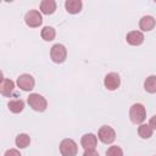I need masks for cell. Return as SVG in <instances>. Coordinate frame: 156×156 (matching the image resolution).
Returning a JSON list of instances; mask_svg holds the SVG:
<instances>
[{
	"mask_svg": "<svg viewBox=\"0 0 156 156\" xmlns=\"http://www.w3.org/2000/svg\"><path fill=\"white\" fill-rule=\"evenodd\" d=\"M129 118L134 124H141L146 118V110L143 104H133L129 110Z\"/></svg>",
	"mask_w": 156,
	"mask_h": 156,
	"instance_id": "obj_1",
	"label": "cell"
},
{
	"mask_svg": "<svg viewBox=\"0 0 156 156\" xmlns=\"http://www.w3.org/2000/svg\"><path fill=\"white\" fill-rule=\"evenodd\" d=\"M27 102H28V105H29L34 111H37V112H44V111L46 110V107H48V101H46V99H45L43 95L37 94V93L30 94V95L28 96V99H27Z\"/></svg>",
	"mask_w": 156,
	"mask_h": 156,
	"instance_id": "obj_2",
	"label": "cell"
},
{
	"mask_svg": "<svg viewBox=\"0 0 156 156\" xmlns=\"http://www.w3.org/2000/svg\"><path fill=\"white\" fill-rule=\"evenodd\" d=\"M50 57L55 63H62L67 57V49L62 44H55L50 50Z\"/></svg>",
	"mask_w": 156,
	"mask_h": 156,
	"instance_id": "obj_3",
	"label": "cell"
},
{
	"mask_svg": "<svg viewBox=\"0 0 156 156\" xmlns=\"http://www.w3.org/2000/svg\"><path fill=\"white\" fill-rule=\"evenodd\" d=\"M60 152L62 156H76L78 154V146L72 139H63L60 143Z\"/></svg>",
	"mask_w": 156,
	"mask_h": 156,
	"instance_id": "obj_4",
	"label": "cell"
},
{
	"mask_svg": "<svg viewBox=\"0 0 156 156\" xmlns=\"http://www.w3.org/2000/svg\"><path fill=\"white\" fill-rule=\"evenodd\" d=\"M98 138L101 143L104 144H112L116 139V132L112 127L110 126H102L100 129H99V133H98Z\"/></svg>",
	"mask_w": 156,
	"mask_h": 156,
	"instance_id": "obj_5",
	"label": "cell"
},
{
	"mask_svg": "<svg viewBox=\"0 0 156 156\" xmlns=\"http://www.w3.org/2000/svg\"><path fill=\"white\" fill-rule=\"evenodd\" d=\"M24 22H26V24H27L28 27H30V28H37V27H39V26L43 23V17H41V15H40L39 11H37V10H30V11H28V12L26 13V16H24Z\"/></svg>",
	"mask_w": 156,
	"mask_h": 156,
	"instance_id": "obj_6",
	"label": "cell"
},
{
	"mask_svg": "<svg viewBox=\"0 0 156 156\" xmlns=\"http://www.w3.org/2000/svg\"><path fill=\"white\" fill-rule=\"evenodd\" d=\"M17 85L20 89H22L23 91H30L34 89V85H35V80L34 78L30 76V74H21L18 78H17Z\"/></svg>",
	"mask_w": 156,
	"mask_h": 156,
	"instance_id": "obj_7",
	"label": "cell"
},
{
	"mask_svg": "<svg viewBox=\"0 0 156 156\" xmlns=\"http://www.w3.org/2000/svg\"><path fill=\"white\" fill-rule=\"evenodd\" d=\"M119 84H121V78L116 72H110L104 78V85L107 90H116L119 87Z\"/></svg>",
	"mask_w": 156,
	"mask_h": 156,
	"instance_id": "obj_8",
	"label": "cell"
},
{
	"mask_svg": "<svg viewBox=\"0 0 156 156\" xmlns=\"http://www.w3.org/2000/svg\"><path fill=\"white\" fill-rule=\"evenodd\" d=\"M80 144L84 147V150H95L98 144V138L93 133H87L82 136Z\"/></svg>",
	"mask_w": 156,
	"mask_h": 156,
	"instance_id": "obj_9",
	"label": "cell"
},
{
	"mask_svg": "<svg viewBox=\"0 0 156 156\" xmlns=\"http://www.w3.org/2000/svg\"><path fill=\"white\" fill-rule=\"evenodd\" d=\"M126 39H127V43L128 44H130L133 46H138V45L143 44V41H144V34L141 32H139V30H132V32H129L127 34Z\"/></svg>",
	"mask_w": 156,
	"mask_h": 156,
	"instance_id": "obj_10",
	"label": "cell"
},
{
	"mask_svg": "<svg viewBox=\"0 0 156 156\" xmlns=\"http://www.w3.org/2000/svg\"><path fill=\"white\" fill-rule=\"evenodd\" d=\"M13 90H15V83L11 79H4L2 83L0 84V94L6 98H10Z\"/></svg>",
	"mask_w": 156,
	"mask_h": 156,
	"instance_id": "obj_11",
	"label": "cell"
},
{
	"mask_svg": "<svg viewBox=\"0 0 156 156\" xmlns=\"http://www.w3.org/2000/svg\"><path fill=\"white\" fill-rule=\"evenodd\" d=\"M139 27L144 32H150L155 28V18L152 16H144L139 21Z\"/></svg>",
	"mask_w": 156,
	"mask_h": 156,
	"instance_id": "obj_12",
	"label": "cell"
},
{
	"mask_svg": "<svg viewBox=\"0 0 156 156\" xmlns=\"http://www.w3.org/2000/svg\"><path fill=\"white\" fill-rule=\"evenodd\" d=\"M82 6H83V4L80 0H67L65 2V7H66L67 12H69L72 15L79 13L82 10Z\"/></svg>",
	"mask_w": 156,
	"mask_h": 156,
	"instance_id": "obj_13",
	"label": "cell"
},
{
	"mask_svg": "<svg viewBox=\"0 0 156 156\" xmlns=\"http://www.w3.org/2000/svg\"><path fill=\"white\" fill-rule=\"evenodd\" d=\"M56 10V2L54 0H43L40 2V11L45 15H51Z\"/></svg>",
	"mask_w": 156,
	"mask_h": 156,
	"instance_id": "obj_14",
	"label": "cell"
},
{
	"mask_svg": "<svg viewBox=\"0 0 156 156\" xmlns=\"http://www.w3.org/2000/svg\"><path fill=\"white\" fill-rule=\"evenodd\" d=\"M138 134L141 139H149L154 134V129L149 126V124H145V123H141L139 124L138 127Z\"/></svg>",
	"mask_w": 156,
	"mask_h": 156,
	"instance_id": "obj_15",
	"label": "cell"
},
{
	"mask_svg": "<svg viewBox=\"0 0 156 156\" xmlns=\"http://www.w3.org/2000/svg\"><path fill=\"white\" fill-rule=\"evenodd\" d=\"M15 143H16V146L18 149H26L30 144V136L28 134H26V133H21V134H18L16 136Z\"/></svg>",
	"mask_w": 156,
	"mask_h": 156,
	"instance_id": "obj_16",
	"label": "cell"
},
{
	"mask_svg": "<svg viewBox=\"0 0 156 156\" xmlns=\"http://www.w3.org/2000/svg\"><path fill=\"white\" fill-rule=\"evenodd\" d=\"M7 107L12 113H20L24 108V102L22 100H11L7 104Z\"/></svg>",
	"mask_w": 156,
	"mask_h": 156,
	"instance_id": "obj_17",
	"label": "cell"
},
{
	"mask_svg": "<svg viewBox=\"0 0 156 156\" xmlns=\"http://www.w3.org/2000/svg\"><path fill=\"white\" fill-rule=\"evenodd\" d=\"M40 35H41V38H43L45 41H51V40H54L55 37H56V30H55V28L46 26V27H44V28L41 29Z\"/></svg>",
	"mask_w": 156,
	"mask_h": 156,
	"instance_id": "obj_18",
	"label": "cell"
},
{
	"mask_svg": "<svg viewBox=\"0 0 156 156\" xmlns=\"http://www.w3.org/2000/svg\"><path fill=\"white\" fill-rule=\"evenodd\" d=\"M144 88L147 93L154 94L156 93V76H150L144 82Z\"/></svg>",
	"mask_w": 156,
	"mask_h": 156,
	"instance_id": "obj_19",
	"label": "cell"
},
{
	"mask_svg": "<svg viewBox=\"0 0 156 156\" xmlns=\"http://www.w3.org/2000/svg\"><path fill=\"white\" fill-rule=\"evenodd\" d=\"M106 156H123V150L117 145L110 146L106 151Z\"/></svg>",
	"mask_w": 156,
	"mask_h": 156,
	"instance_id": "obj_20",
	"label": "cell"
},
{
	"mask_svg": "<svg viewBox=\"0 0 156 156\" xmlns=\"http://www.w3.org/2000/svg\"><path fill=\"white\" fill-rule=\"evenodd\" d=\"M4 156H22V155L20 154L18 150H16V149H10V150H7V151L5 152Z\"/></svg>",
	"mask_w": 156,
	"mask_h": 156,
	"instance_id": "obj_21",
	"label": "cell"
},
{
	"mask_svg": "<svg viewBox=\"0 0 156 156\" xmlns=\"http://www.w3.org/2000/svg\"><path fill=\"white\" fill-rule=\"evenodd\" d=\"M83 156H100L96 150H85Z\"/></svg>",
	"mask_w": 156,
	"mask_h": 156,
	"instance_id": "obj_22",
	"label": "cell"
},
{
	"mask_svg": "<svg viewBox=\"0 0 156 156\" xmlns=\"http://www.w3.org/2000/svg\"><path fill=\"white\" fill-rule=\"evenodd\" d=\"M149 126H150L152 129H155V128H156V127H155V116H154V117L150 119V123H149Z\"/></svg>",
	"mask_w": 156,
	"mask_h": 156,
	"instance_id": "obj_23",
	"label": "cell"
},
{
	"mask_svg": "<svg viewBox=\"0 0 156 156\" xmlns=\"http://www.w3.org/2000/svg\"><path fill=\"white\" fill-rule=\"evenodd\" d=\"M4 79H5V78H4V73L0 71V84L2 83V80H4Z\"/></svg>",
	"mask_w": 156,
	"mask_h": 156,
	"instance_id": "obj_24",
	"label": "cell"
}]
</instances>
